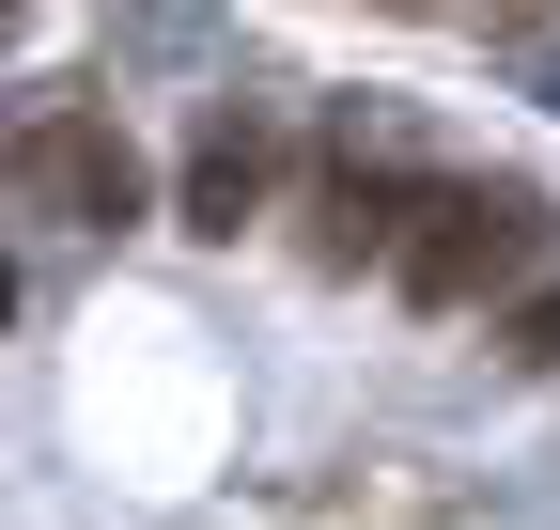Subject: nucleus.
Returning a JSON list of instances; mask_svg holds the SVG:
<instances>
[{
    "label": "nucleus",
    "instance_id": "nucleus-3",
    "mask_svg": "<svg viewBox=\"0 0 560 530\" xmlns=\"http://www.w3.org/2000/svg\"><path fill=\"white\" fill-rule=\"evenodd\" d=\"M265 172H280V157H265L249 110L202 125V157H187V234H249V219H265Z\"/></svg>",
    "mask_w": 560,
    "mask_h": 530
},
{
    "label": "nucleus",
    "instance_id": "nucleus-5",
    "mask_svg": "<svg viewBox=\"0 0 560 530\" xmlns=\"http://www.w3.org/2000/svg\"><path fill=\"white\" fill-rule=\"evenodd\" d=\"M0 327H16V265H0Z\"/></svg>",
    "mask_w": 560,
    "mask_h": 530
},
{
    "label": "nucleus",
    "instance_id": "nucleus-1",
    "mask_svg": "<svg viewBox=\"0 0 560 530\" xmlns=\"http://www.w3.org/2000/svg\"><path fill=\"white\" fill-rule=\"evenodd\" d=\"M529 265H545V187H514V172L420 187V204L389 219V281H405L420 312H467V297L529 281Z\"/></svg>",
    "mask_w": 560,
    "mask_h": 530
},
{
    "label": "nucleus",
    "instance_id": "nucleus-2",
    "mask_svg": "<svg viewBox=\"0 0 560 530\" xmlns=\"http://www.w3.org/2000/svg\"><path fill=\"white\" fill-rule=\"evenodd\" d=\"M16 204L32 219H79V234H125L140 219V141L109 110H47L32 141H16Z\"/></svg>",
    "mask_w": 560,
    "mask_h": 530
},
{
    "label": "nucleus",
    "instance_id": "nucleus-4",
    "mask_svg": "<svg viewBox=\"0 0 560 530\" xmlns=\"http://www.w3.org/2000/svg\"><path fill=\"white\" fill-rule=\"evenodd\" d=\"M514 359H560V281H545V297L514 312Z\"/></svg>",
    "mask_w": 560,
    "mask_h": 530
}]
</instances>
